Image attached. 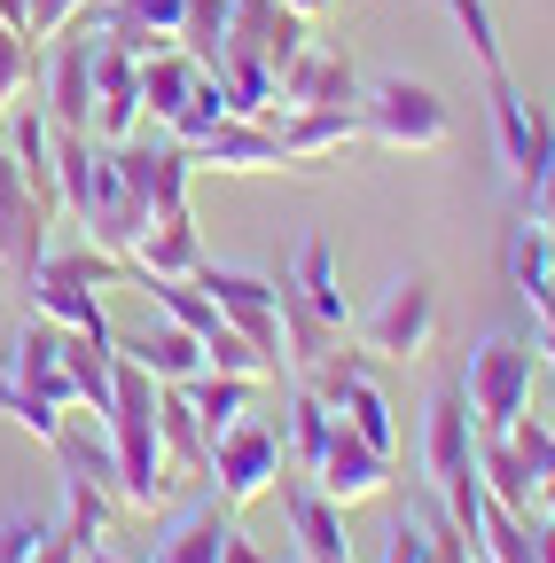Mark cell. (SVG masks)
Here are the masks:
<instances>
[{"label": "cell", "instance_id": "cell-28", "mask_svg": "<svg viewBox=\"0 0 555 563\" xmlns=\"http://www.w3.org/2000/svg\"><path fill=\"white\" fill-rule=\"evenodd\" d=\"M477 485H485V501H501V509H517V517H540V485H532L524 454H517L501 431H493V439L477 431Z\"/></svg>", "mask_w": 555, "mask_h": 563}, {"label": "cell", "instance_id": "cell-11", "mask_svg": "<svg viewBox=\"0 0 555 563\" xmlns=\"http://www.w3.org/2000/svg\"><path fill=\"white\" fill-rule=\"evenodd\" d=\"M423 477L439 493H454V485L477 477V415H469V391L462 384H446L431 399V415H423Z\"/></svg>", "mask_w": 555, "mask_h": 563}, {"label": "cell", "instance_id": "cell-21", "mask_svg": "<svg viewBox=\"0 0 555 563\" xmlns=\"http://www.w3.org/2000/svg\"><path fill=\"white\" fill-rule=\"evenodd\" d=\"M118 165H125L133 196H142L149 211H173V203H188V173H196V157L180 150L173 133H157V141H118Z\"/></svg>", "mask_w": 555, "mask_h": 563}, {"label": "cell", "instance_id": "cell-41", "mask_svg": "<svg viewBox=\"0 0 555 563\" xmlns=\"http://www.w3.org/2000/svg\"><path fill=\"white\" fill-rule=\"evenodd\" d=\"M423 548H431V532H423V517L407 509V517L391 525V540H384V563H423Z\"/></svg>", "mask_w": 555, "mask_h": 563}, {"label": "cell", "instance_id": "cell-35", "mask_svg": "<svg viewBox=\"0 0 555 563\" xmlns=\"http://www.w3.org/2000/svg\"><path fill=\"white\" fill-rule=\"evenodd\" d=\"M149 306H157V321H180L188 336H212L220 329V306H212V290L188 274V282H149Z\"/></svg>", "mask_w": 555, "mask_h": 563}, {"label": "cell", "instance_id": "cell-32", "mask_svg": "<svg viewBox=\"0 0 555 563\" xmlns=\"http://www.w3.org/2000/svg\"><path fill=\"white\" fill-rule=\"evenodd\" d=\"M110 517H118V485H102V477H63V532H71L79 548L110 540Z\"/></svg>", "mask_w": 555, "mask_h": 563}, {"label": "cell", "instance_id": "cell-17", "mask_svg": "<svg viewBox=\"0 0 555 563\" xmlns=\"http://www.w3.org/2000/svg\"><path fill=\"white\" fill-rule=\"evenodd\" d=\"M188 157L196 165H220V173H282L290 157H282V133H274L266 118H220L212 133H196L188 141Z\"/></svg>", "mask_w": 555, "mask_h": 563}, {"label": "cell", "instance_id": "cell-24", "mask_svg": "<svg viewBox=\"0 0 555 563\" xmlns=\"http://www.w3.org/2000/svg\"><path fill=\"white\" fill-rule=\"evenodd\" d=\"M203 70H212V63H196L188 47H165V55L142 63V118H157V133H173V125L196 110Z\"/></svg>", "mask_w": 555, "mask_h": 563}, {"label": "cell", "instance_id": "cell-50", "mask_svg": "<svg viewBox=\"0 0 555 563\" xmlns=\"http://www.w3.org/2000/svg\"><path fill=\"white\" fill-rule=\"evenodd\" d=\"M547 415H555V368H547Z\"/></svg>", "mask_w": 555, "mask_h": 563}, {"label": "cell", "instance_id": "cell-51", "mask_svg": "<svg viewBox=\"0 0 555 563\" xmlns=\"http://www.w3.org/2000/svg\"><path fill=\"white\" fill-rule=\"evenodd\" d=\"M547 525H555V509H547Z\"/></svg>", "mask_w": 555, "mask_h": 563}, {"label": "cell", "instance_id": "cell-40", "mask_svg": "<svg viewBox=\"0 0 555 563\" xmlns=\"http://www.w3.org/2000/svg\"><path fill=\"white\" fill-rule=\"evenodd\" d=\"M47 525L55 517H9V525H0V563H32L40 540H47Z\"/></svg>", "mask_w": 555, "mask_h": 563}, {"label": "cell", "instance_id": "cell-31", "mask_svg": "<svg viewBox=\"0 0 555 563\" xmlns=\"http://www.w3.org/2000/svg\"><path fill=\"white\" fill-rule=\"evenodd\" d=\"M180 391H188V407H196V422H203V439H220V431H235V422L251 415V391H258V384L203 368V376H196V384H180Z\"/></svg>", "mask_w": 555, "mask_h": 563}, {"label": "cell", "instance_id": "cell-29", "mask_svg": "<svg viewBox=\"0 0 555 563\" xmlns=\"http://www.w3.org/2000/svg\"><path fill=\"white\" fill-rule=\"evenodd\" d=\"M329 431H336L329 399H321L313 384H290V399H282V454H290L298 477H313V462L329 454Z\"/></svg>", "mask_w": 555, "mask_h": 563}, {"label": "cell", "instance_id": "cell-39", "mask_svg": "<svg viewBox=\"0 0 555 563\" xmlns=\"http://www.w3.org/2000/svg\"><path fill=\"white\" fill-rule=\"evenodd\" d=\"M24 79H32V40L0 24V102H16V95H24Z\"/></svg>", "mask_w": 555, "mask_h": 563}, {"label": "cell", "instance_id": "cell-10", "mask_svg": "<svg viewBox=\"0 0 555 563\" xmlns=\"http://www.w3.org/2000/svg\"><path fill=\"white\" fill-rule=\"evenodd\" d=\"M0 376H16L24 391H40L47 407H79V384H71V361H63V329L47 313H24L16 336L0 344Z\"/></svg>", "mask_w": 555, "mask_h": 563}, {"label": "cell", "instance_id": "cell-3", "mask_svg": "<svg viewBox=\"0 0 555 563\" xmlns=\"http://www.w3.org/2000/svg\"><path fill=\"white\" fill-rule=\"evenodd\" d=\"M125 274V258L79 243V251H47L32 274H24V306L47 313L55 329H87V336H118L110 313H102V290Z\"/></svg>", "mask_w": 555, "mask_h": 563}, {"label": "cell", "instance_id": "cell-53", "mask_svg": "<svg viewBox=\"0 0 555 563\" xmlns=\"http://www.w3.org/2000/svg\"><path fill=\"white\" fill-rule=\"evenodd\" d=\"M298 563H306V555H298Z\"/></svg>", "mask_w": 555, "mask_h": 563}, {"label": "cell", "instance_id": "cell-5", "mask_svg": "<svg viewBox=\"0 0 555 563\" xmlns=\"http://www.w3.org/2000/svg\"><path fill=\"white\" fill-rule=\"evenodd\" d=\"M532 376H540V352L517 344V336H485V344L469 352L462 391H469V415H477V431H485V439L509 431L517 415H532Z\"/></svg>", "mask_w": 555, "mask_h": 563}, {"label": "cell", "instance_id": "cell-15", "mask_svg": "<svg viewBox=\"0 0 555 563\" xmlns=\"http://www.w3.org/2000/svg\"><path fill=\"white\" fill-rule=\"evenodd\" d=\"M142 133V63H133L118 40L95 32V141H133Z\"/></svg>", "mask_w": 555, "mask_h": 563}, {"label": "cell", "instance_id": "cell-14", "mask_svg": "<svg viewBox=\"0 0 555 563\" xmlns=\"http://www.w3.org/2000/svg\"><path fill=\"white\" fill-rule=\"evenodd\" d=\"M47 258V203L32 196V180H24V165L0 150V266H9L16 282L32 274Z\"/></svg>", "mask_w": 555, "mask_h": 563}, {"label": "cell", "instance_id": "cell-4", "mask_svg": "<svg viewBox=\"0 0 555 563\" xmlns=\"http://www.w3.org/2000/svg\"><path fill=\"white\" fill-rule=\"evenodd\" d=\"M360 133L384 141V150H446V141H454V110H446L439 87L391 70V79L360 87Z\"/></svg>", "mask_w": 555, "mask_h": 563}, {"label": "cell", "instance_id": "cell-2", "mask_svg": "<svg viewBox=\"0 0 555 563\" xmlns=\"http://www.w3.org/2000/svg\"><path fill=\"white\" fill-rule=\"evenodd\" d=\"M110 454H118V501L125 509H165L173 470H165V439H157V376L133 368L118 352V384H110Z\"/></svg>", "mask_w": 555, "mask_h": 563}, {"label": "cell", "instance_id": "cell-19", "mask_svg": "<svg viewBox=\"0 0 555 563\" xmlns=\"http://www.w3.org/2000/svg\"><path fill=\"white\" fill-rule=\"evenodd\" d=\"M266 125L282 133V157L290 165H329V157H344L360 141V110H329V102H313V110H266Z\"/></svg>", "mask_w": 555, "mask_h": 563}, {"label": "cell", "instance_id": "cell-1", "mask_svg": "<svg viewBox=\"0 0 555 563\" xmlns=\"http://www.w3.org/2000/svg\"><path fill=\"white\" fill-rule=\"evenodd\" d=\"M55 180H63V203L79 211L87 243L110 251V258H133V243H142V228L157 220V211L133 196V180H125V165H118L110 141H95V133H55Z\"/></svg>", "mask_w": 555, "mask_h": 563}, {"label": "cell", "instance_id": "cell-45", "mask_svg": "<svg viewBox=\"0 0 555 563\" xmlns=\"http://www.w3.org/2000/svg\"><path fill=\"white\" fill-rule=\"evenodd\" d=\"M532 220H540V228H555V165L532 180Z\"/></svg>", "mask_w": 555, "mask_h": 563}, {"label": "cell", "instance_id": "cell-36", "mask_svg": "<svg viewBox=\"0 0 555 563\" xmlns=\"http://www.w3.org/2000/svg\"><path fill=\"white\" fill-rule=\"evenodd\" d=\"M439 9H446V16H454V32L469 40V55H477V70H485V79H501V70H509V47H501L493 9H485V0H439Z\"/></svg>", "mask_w": 555, "mask_h": 563}, {"label": "cell", "instance_id": "cell-30", "mask_svg": "<svg viewBox=\"0 0 555 563\" xmlns=\"http://www.w3.org/2000/svg\"><path fill=\"white\" fill-rule=\"evenodd\" d=\"M9 157L24 165V180H32L40 203H63V180H55V118H47L40 102H24V110L9 118Z\"/></svg>", "mask_w": 555, "mask_h": 563}, {"label": "cell", "instance_id": "cell-20", "mask_svg": "<svg viewBox=\"0 0 555 563\" xmlns=\"http://www.w3.org/2000/svg\"><path fill=\"white\" fill-rule=\"evenodd\" d=\"M142 282H188L196 266H203V235H196V211L188 203H173V211H157V220L142 228V243H133V258H125Z\"/></svg>", "mask_w": 555, "mask_h": 563}, {"label": "cell", "instance_id": "cell-13", "mask_svg": "<svg viewBox=\"0 0 555 563\" xmlns=\"http://www.w3.org/2000/svg\"><path fill=\"white\" fill-rule=\"evenodd\" d=\"M313 485L329 493L336 509L384 501V493H391V454H376L360 431H344V422H336V431H329V454L313 462Z\"/></svg>", "mask_w": 555, "mask_h": 563}, {"label": "cell", "instance_id": "cell-12", "mask_svg": "<svg viewBox=\"0 0 555 563\" xmlns=\"http://www.w3.org/2000/svg\"><path fill=\"white\" fill-rule=\"evenodd\" d=\"M360 70L353 63H344L336 47H298L282 70H274V102H282V110H313V102H329V110H360Z\"/></svg>", "mask_w": 555, "mask_h": 563}, {"label": "cell", "instance_id": "cell-34", "mask_svg": "<svg viewBox=\"0 0 555 563\" xmlns=\"http://www.w3.org/2000/svg\"><path fill=\"white\" fill-rule=\"evenodd\" d=\"M227 24H235V0H180V47H188L196 63H212V70H220V55H227Z\"/></svg>", "mask_w": 555, "mask_h": 563}, {"label": "cell", "instance_id": "cell-47", "mask_svg": "<svg viewBox=\"0 0 555 563\" xmlns=\"http://www.w3.org/2000/svg\"><path fill=\"white\" fill-rule=\"evenodd\" d=\"M79 563H133V555H118L110 540H95V548H79Z\"/></svg>", "mask_w": 555, "mask_h": 563}, {"label": "cell", "instance_id": "cell-9", "mask_svg": "<svg viewBox=\"0 0 555 563\" xmlns=\"http://www.w3.org/2000/svg\"><path fill=\"white\" fill-rule=\"evenodd\" d=\"M196 282L212 290L220 321H227V329H243V336L266 352V361L282 368V306H274V282H266V274H251V266H212V258L196 266Z\"/></svg>", "mask_w": 555, "mask_h": 563}, {"label": "cell", "instance_id": "cell-18", "mask_svg": "<svg viewBox=\"0 0 555 563\" xmlns=\"http://www.w3.org/2000/svg\"><path fill=\"white\" fill-rule=\"evenodd\" d=\"M55 133H95V32L79 40H55V63H47V102Z\"/></svg>", "mask_w": 555, "mask_h": 563}, {"label": "cell", "instance_id": "cell-25", "mask_svg": "<svg viewBox=\"0 0 555 563\" xmlns=\"http://www.w3.org/2000/svg\"><path fill=\"white\" fill-rule=\"evenodd\" d=\"M157 439H165L173 485H180V477H188V485L212 477V439H203V422H196V407H188L180 384H157Z\"/></svg>", "mask_w": 555, "mask_h": 563}, {"label": "cell", "instance_id": "cell-6", "mask_svg": "<svg viewBox=\"0 0 555 563\" xmlns=\"http://www.w3.org/2000/svg\"><path fill=\"white\" fill-rule=\"evenodd\" d=\"M439 344V282L431 274H399L376 298V313L360 321V352L368 361H423Z\"/></svg>", "mask_w": 555, "mask_h": 563}, {"label": "cell", "instance_id": "cell-38", "mask_svg": "<svg viewBox=\"0 0 555 563\" xmlns=\"http://www.w3.org/2000/svg\"><path fill=\"white\" fill-rule=\"evenodd\" d=\"M79 16H87V0H32V16H24V40H32V47H55L63 32L79 24Z\"/></svg>", "mask_w": 555, "mask_h": 563}, {"label": "cell", "instance_id": "cell-42", "mask_svg": "<svg viewBox=\"0 0 555 563\" xmlns=\"http://www.w3.org/2000/svg\"><path fill=\"white\" fill-rule=\"evenodd\" d=\"M32 563H79V540L63 532V517L47 525V540H40V555H32Z\"/></svg>", "mask_w": 555, "mask_h": 563}, {"label": "cell", "instance_id": "cell-22", "mask_svg": "<svg viewBox=\"0 0 555 563\" xmlns=\"http://www.w3.org/2000/svg\"><path fill=\"white\" fill-rule=\"evenodd\" d=\"M227 525H235V509L220 501V493H196V501L157 532V548H149V563H220V548H227Z\"/></svg>", "mask_w": 555, "mask_h": 563}, {"label": "cell", "instance_id": "cell-23", "mask_svg": "<svg viewBox=\"0 0 555 563\" xmlns=\"http://www.w3.org/2000/svg\"><path fill=\"white\" fill-rule=\"evenodd\" d=\"M102 40H118L133 63H149L165 47H180V0H118V9L95 16Z\"/></svg>", "mask_w": 555, "mask_h": 563}, {"label": "cell", "instance_id": "cell-8", "mask_svg": "<svg viewBox=\"0 0 555 563\" xmlns=\"http://www.w3.org/2000/svg\"><path fill=\"white\" fill-rule=\"evenodd\" d=\"M485 102H493V133H501V165H509V180L532 196V180L555 165V118H547V102H532L509 70L501 79H485Z\"/></svg>", "mask_w": 555, "mask_h": 563}, {"label": "cell", "instance_id": "cell-46", "mask_svg": "<svg viewBox=\"0 0 555 563\" xmlns=\"http://www.w3.org/2000/svg\"><path fill=\"white\" fill-rule=\"evenodd\" d=\"M532 563H555V525L532 517Z\"/></svg>", "mask_w": 555, "mask_h": 563}, {"label": "cell", "instance_id": "cell-16", "mask_svg": "<svg viewBox=\"0 0 555 563\" xmlns=\"http://www.w3.org/2000/svg\"><path fill=\"white\" fill-rule=\"evenodd\" d=\"M282 517H290V540L306 563H353V532H344V509L313 477H282Z\"/></svg>", "mask_w": 555, "mask_h": 563}, {"label": "cell", "instance_id": "cell-33", "mask_svg": "<svg viewBox=\"0 0 555 563\" xmlns=\"http://www.w3.org/2000/svg\"><path fill=\"white\" fill-rule=\"evenodd\" d=\"M501 266H509V290L524 298V306H540L555 282H547V228H509V243H501Z\"/></svg>", "mask_w": 555, "mask_h": 563}, {"label": "cell", "instance_id": "cell-44", "mask_svg": "<svg viewBox=\"0 0 555 563\" xmlns=\"http://www.w3.org/2000/svg\"><path fill=\"white\" fill-rule=\"evenodd\" d=\"M220 563H274V555H266V548H258L243 525H227V548H220Z\"/></svg>", "mask_w": 555, "mask_h": 563}, {"label": "cell", "instance_id": "cell-49", "mask_svg": "<svg viewBox=\"0 0 555 563\" xmlns=\"http://www.w3.org/2000/svg\"><path fill=\"white\" fill-rule=\"evenodd\" d=\"M547 282H555V228H547Z\"/></svg>", "mask_w": 555, "mask_h": 563}, {"label": "cell", "instance_id": "cell-7", "mask_svg": "<svg viewBox=\"0 0 555 563\" xmlns=\"http://www.w3.org/2000/svg\"><path fill=\"white\" fill-rule=\"evenodd\" d=\"M282 462H290L282 454V431L258 422V415H243L235 431L212 439V477H203V485H212L227 509H251V501H266V493L282 485Z\"/></svg>", "mask_w": 555, "mask_h": 563}, {"label": "cell", "instance_id": "cell-27", "mask_svg": "<svg viewBox=\"0 0 555 563\" xmlns=\"http://www.w3.org/2000/svg\"><path fill=\"white\" fill-rule=\"evenodd\" d=\"M290 290L321 313V321H336V329H353V306H344V290H336V243L329 235H306L298 251H290Z\"/></svg>", "mask_w": 555, "mask_h": 563}, {"label": "cell", "instance_id": "cell-52", "mask_svg": "<svg viewBox=\"0 0 555 563\" xmlns=\"http://www.w3.org/2000/svg\"><path fill=\"white\" fill-rule=\"evenodd\" d=\"M0 110H9V102H0Z\"/></svg>", "mask_w": 555, "mask_h": 563}, {"label": "cell", "instance_id": "cell-48", "mask_svg": "<svg viewBox=\"0 0 555 563\" xmlns=\"http://www.w3.org/2000/svg\"><path fill=\"white\" fill-rule=\"evenodd\" d=\"M282 9H298V16H321V9H329V0H282Z\"/></svg>", "mask_w": 555, "mask_h": 563}, {"label": "cell", "instance_id": "cell-37", "mask_svg": "<svg viewBox=\"0 0 555 563\" xmlns=\"http://www.w3.org/2000/svg\"><path fill=\"white\" fill-rule=\"evenodd\" d=\"M0 415H9L16 431H32V439L47 446V439L63 431V415H71V407H47V399H40V391H24L16 376H0Z\"/></svg>", "mask_w": 555, "mask_h": 563}, {"label": "cell", "instance_id": "cell-26", "mask_svg": "<svg viewBox=\"0 0 555 563\" xmlns=\"http://www.w3.org/2000/svg\"><path fill=\"white\" fill-rule=\"evenodd\" d=\"M118 352L133 368H149L157 384H196L203 376V336H188L180 321H157L149 336H118Z\"/></svg>", "mask_w": 555, "mask_h": 563}, {"label": "cell", "instance_id": "cell-43", "mask_svg": "<svg viewBox=\"0 0 555 563\" xmlns=\"http://www.w3.org/2000/svg\"><path fill=\"white\" fill-rule=\"evenodd\" d=\"M532 329H540V344H532V352H540V361L555 368V290H547V298L532 306Z\"/></svg>", "mask_w": 555, "mask_h": 563}]
</instances>
